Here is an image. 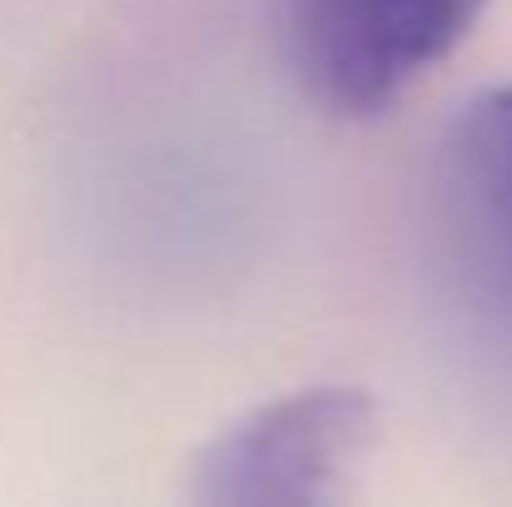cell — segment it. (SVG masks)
<instances>
[{"instance_id":"3","label":"cell","mask_w":512,"mask_h":507,"mask_svg":"<svg viewBox=\"0 0 512 507\" xmlns=\"http://www.w3.org/2000/svg\"><path fill=\"white\" fill-rule=\"evenodd\" d=\"M373 443V398L353 383H314L234 418L194 458V498L214 507L334 503Z\"/></svg>"},{"instance_id":"1","label":"cell","mask_w":512,"mask_h":507,"mask_svg":"<svg viewBox=\"0 0 512 507\" xmlns=\"http://www.w3.org/2000/svg\"><path fill=\"white\" fill-rule=\"evenodd\" d=\"M423 284L463 383L512 423V80L463 100L433 145Z\"/></svg>"},{"instance_id":"2","label":"cell","mask_w":512,"mask_h":507,"mask_svg":"<svg viewBox=\"0 0 512 507\" xmlns=\"http://www.w3.org/2000/svg\"><path fill=\"white\" fill-rule=\"evenodd\" d=\"M488 0H269L279 55L324 115L373 120L438 70Z\"/></svg>"}]
</instances>
